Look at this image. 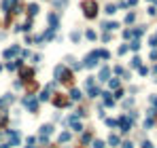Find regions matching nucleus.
<instances>
[{
    "mask_svg": "<svg viewBox=\"0 0 157 148\" xmlns=\"http://www.w3.org/2000/svg\"><path fill=\"white\" fill-rule=\"evenodd\" d=\"M53 76L58 78V83H66V85L72 83V72L64 64H58V66L53 68Z\"/></svg>",
    "mask_w": 157,
    "mask_h": 148,
    "instance_id": "obj_1",
    "label": "nucleus"
},
{
    "mask_svg": "<svg viewBox=\"0 0 157 148\" xmlns=\"http://www.w3.org/2000/svg\"><path fill=\"white\" fill-rule=\"evenodd\" d=\"M21 106H26L32 114H38V100H36V95H32V93L23 95V97H21Z\"/></svg>",
    "mask_w": 157,
    "mask_h": 148,
    "instance_id": "obj_2",
    "label": "nucleus"
},
{
    "mask_svg": "<svg viewBox=\"0 0 157 148\" xmlns=\"http://www.w3.org/2000/svg\"><path fill=\"white\" fill-rule=\"evenodd\" d=\"M83 15L87 17V19H94V17L98 15V4L94 2V0H89V2H83Z\"/></svg>",
    "mask_w": 157,
    "mask_h": 148,
    "instance_id": "obj_3",
    "label": "nucleus"
},
{
    "mask_svg": "<svg viewBox=\"0 0 157 148\" xmlns=\"http://www.w3.org/2000/svg\"><path fill=\"white\" fill-rule=\"evenodd\" d=\"M51 102H53V106H55V108H68V106H70L68 95H64V93H55Z\"/></svg>",
    "mask_w": 157,
    "mask_h": 148,
    "instance_id": "obj_4",
    "label": "nucleus"
},
{
    "mask_svg": "<svg viewBox=\"0 0 157 148\" xmlns=\"http://www.w3.org/2000/svg\"><path fill=\"white\" fill-rule=\"evenodd\" d=\"M6 135L11 137V142H9V144H11V148H13V146H21V133H19V131H15V129H9Z\"/></svg>",
    "mask_w": 157,
    "mask_h": 148,
    "instance_id": "obj_5",
    "label": "nucleus"
},
{
    "mask_svg": "<svg viewBox=\"0 0 157 148\" xmlns=\"http://www.w3.org/2000/svg\"><path fill=\"white\" fill-rule=\"evenodd\" d=\"M117 125H119V129H121V133H127V131H130V127H132V119L130 116H119Z\"/></svg>",
    "mask_w": 157,
    "mask_h": 148,
    "instance_id": "obj_6",
    "label": "nucleus"
},
{
    "mask_svg": "<svg viewBox=\"0 0 157 148\" xmlns=\"http://www.w3.org/2000/svg\"><path fill=\"white\" fill-rule=\"evenodd\" d=\"M98 59H100L98 51H91L89 55H85V66H87V68H96V66H98Z\"/></svg>",
    "mask_w": 157,
    "mask_h": 148,
    "instance_id": "obj_7",
    "label": "nucleus"
},
{
    "mask_svg": "<svg viewBox=\"0 0 157 148\" xmlns=\"http://www.w3.org/2000/svg\"><path fill=\"white\" fill-rule=\"evenodd\" d=\"M17 53H19V45H13V47H9V49L2 51V57H4V59H11V57H15Z\"/></svg>",
    "mask_w": 157,
    "mask_h": 148,
    "instance_id": "obj_8",
    "label": "nucleus"
},
{
    "mask_svg": "<svg viewBox=\"0 0 157 148\" xmlns=\"http://www.w3.org/2000/svg\"><path fill=\"white\" fill-rule=\"evenodd\" d=\"M47 21H49V28H53V30L60 28V17L55 15V13H49L47 15Z\"/></svg>",
    "mask_w": 157,
    "mask_h": 148,
    "instance_id": "obj_9",
    "label": "nucleus"
},
{
    "mask_svg": "<svg viewBox=\"0 0 157 148\" xmlns=\"http://www.w3.org/2000/svg\"><path fill=\"white\" fill-rule=\"evenodd\" d=\"M19 76L23 78V81H32V76H34V70H32V68H19Z\"/></svg>",
    "mask_w": 157,
    "mask_h": 148,
    "instance_id": "obj_10",
    "label": "nucleus"
},
{
    "mask_svg": "<svg viewBox=\"0 0 157 148\" xmlns=\"http://www.w3.org/2000/svg\"><path fill=\"white\" fill-rule=\"evenodd\" d=\"M53 129H55V127H53L51 123H45V125L40 127V135H45V137L51 135V133H53Z\"/></svg>",
    "mask_w": 157,
    "mask_h": 148,
    "instance_id": "obj_11",
    "label": "nucleus"
},
{
    "mask_svg": "<svg viewBox=\"0 0 157 148\" xmlns=\"http://www.w3.org/2000/svg\"><path fill=\"white\" fill-rule=\"evenodd\" d=\"M17 2H19V0H2V11H4V13H9V11H11V8H13Z\"/></svg>",
    "mask_w": 157,
    "mask_h": 148,
    "instance_id": "obj_12",
    "label": "nucleus"
},
{
    "mask_svg": "<svg viewBox=\"0 0 157 148\" xmlns=\"http://www.w3.org/2000/svg\"><path fill=\"white\" fill-rule=\"evenodd\" d=\"M38 11H40V6L36 4V2L28 4V15H30V17H36V15H38Z\"/></svg>",
    "mask_w": 157,
    "mask_h": 148,
    "instance_id": "obj_13",
    "label": "nucleus"
},
{
    "mask_svg": "<svg viewBox=\"0 0 157 148\" xmlns=\"http://www.w3.org/2000/svg\"><path fill=\"white\" fill-rule=\"evenodd\" d=\"M98 78H100V81H102V83H104V81H108V78H110V68H106V66H104L102 70H100Z\"/></svg>",
    "mask_w": 157,
    "mask_h": 148,
    "instance_id": "obj_14",
    "label": "nucleus"
},
{
    "mask_svg": "<svg viewBox=\"0 0 157 148\" xmlns=\"http://www.w3.org/2000/svg\"><path fill=\"white\" fill-rule=\"evenodd\" d=\"M83 97V93L79 91V89H70V93H68V100H72V102H79Z\"/></svg>",
    "mask_w": 157,
    "mask_h": 148,
    "instance_id": "obj_15",
    "label": "nucleus"
},
{
    "mask_svg": "<svg viewBox=\"0 0 157 148\" xmlns=\"http://www.w3.org/2000/svg\"><path fill=\"white\" fill-rule=\"evenodd\" d=\"M102 28H104L106 32H113V30L119 28V23H117V21H104V23H102Z\"/></svg>",
    "mask_w": 157,
    "mask_h": 148,
    "instance_id": "obj_16",
    "label": "nucleus"
},
{
    "mask_svg": "<svg viewBox=\"0 0 157 148\" xmlns=\"http://www.w3.org/2000/svg\"><path fill=\"white\" fill-rule=\"evenodd\" d=\"M70 137H72L70 131H62L60 137H58V142H60V144H66V142H70Z\"/></svg>",
    "mask_w": 157,
    "mask_h": 148,
    "instance_id": "obj_17",
    "label": "nucleus"
},
{
    "mask_svg": "<svg viewBox=\"0 0 157 148\" xmlns=\"http://www.w3.org/2000/svg\"><path fill=\"white\" fill-rule=\"evenodd\" d=\"M102 95H104V106H106V108H113V106H115V100L110 97V93L106 91V93H102Z\"/></svg>",
    "mask_w": 157,
    "mask_h": 148,
    "instance_id": "obj_18",
    "label": "nucleus"
},
{
    "mask_svg": "<svg viewBox=\"0 0 157 148\" xmlns=\"http://www.w3.org/2000/svg\"><path fill=\"white\" fill-rule=\"evenodd\" d=\"M66 62H68V66L75 68V70H79V68H81V64L77 62V57H72V55H68V57H66Z\"/></svg>",
    "mask_w": 157,
    "mask_h": 148,
    "instance_id": "obj_19",
    "label": "nucleus"
},
{
    "mask_svg": "<svg viewBox=\"0 0 157 148\" xmlns=\"http://www.w3.org/2000/svg\"><path fill=\"white\" fill-rule=\"evenodd\" d=\"M87 93H89V97H98L100 89H98V87H87Z\"/></svg>",
    "mask_w": 157,
    "mask_h": 148,
    "instance_id": "obj_20",
    "label": "nucleus"
},
{
    "mask_svg": "<svg viewBox=\"0 0 157 148\" xmlns=\"http://www.w3.org/2000/svg\"><path fill=\"white\" fill-rule=\"evenodd\" d=\"M127 47H130L132 51H138V49H140V38H134V40H132Z\"/></svg>",
    "mask_w": 157,
    "mask_h": 148,
    "instance_id": "obj_21",
    "label": "nucleus"
},
{
    "mask_svg": "<svg viewBox=\"0 0 157 148\" xmlns=\"http://www.w3.org/2000/svg\"><path fill=\"white\" fill-rule=\"evenodd\" d=\"M119 85H121L119 78H108V87H110V89H119Z\"/></svg>",
    "mask_w": 157,
    "mask_h": 148,
    "instance_id": "obj_22",
    "label": "nucleus"
},
{
    "mask_svg": "<svg viewBox=\"0 0 157 148\" xmlns=\"http://www.w3.org/2000/svg\"><path fill=\"white\" fill-rule=\"evenodd\" d=\"M104 13H106V15H115V13H117V6H115V4H106Z\"/></svg>",
    "mask_w": 157,
    "mask_h": 148,
    "instance_id": "obj_23",
    "label": "nucleus"
},
{
    "mask_svg": "<svg viewBox=\"0 0 157 148\" xmlns=\"http://www.w3.org/2000/svg\"><path fill=\"white\" fill-rule=\"evenodd\" d=\"M70 40H72V42H79V40H81V32H79V30L70 32Z\"/></svg>",
    "mask_w": 157,
    "mask_h": 148,
    "instance_id": "obj_24",
    "label": "nucleus"
},
{
    "mask_svg": "<svg viewBox=\"0 0 157 148\" xmlns=\"http://www.w3.org/2000/svg\"><path fill=\"white\" fill-rule=\"evenodd\" d=\"M66 4H68V0H53V6L55 8H64Z\"/></svg>",
    "mask_w": 157,
    "mask_h": 148,
    "instance_id": "obj_25",
    "label": "nucleus"
},
{
    "mask_svg": "<svg viewBox=\"0 0 157 148\" xmlns=\"http://www.w3.org/2000/svg\"><path fill=\"white\" fill-rule=\"evenodd\" d=\"M108 144H110V146H119V144H121V140H119L117 135H110V137H108Z\"/></svg>",
    "mask_w": 157,
    "mask_h": 148,
    "instance_id": "obj_26",
    "label": "nucleus"
},
{
    "mask_svg": "<svg viewBox=\"0 0 157 148\" xmlns=\"http://www.w3.org/2000/svg\"><path fill=\"white\" fill-rule=\"evenodd\" d=\"M140 64H142V62H140V57H138V55H136V57H132V62H130V66H132V68H140Z\"/></svg>",
    "mask_w": 157,
    "mask_h": 148,
    "instance_id": "obj_27",
    "label": "nucleus"
},
{
    "mask_svg": "<svg viewBox=\"0 0 157 148\" xmlns=\"http://www.w3.org/2000/svg\"><path fill=\"white\" fill-rule=\"evenodd\" d=\"M2 102H4V104H13V102H15V95H13V93H6Z\"/></svg>",
    "mask_w": 157,
    "mask_h": 148,
    "instance_id": "obj_28",
    "label": "nucleus"
},
{
    "mask_svg": "<svg viewBox=\"0 0 157 148\" xmlns=\"http://www.w3.org/2000/svg\"><path fill=\"white\" fill-rule=\"evenodd\" d=\"M127 51H130V47H127V45H121V47L117 49V53H119V55H125Z\"/></svg>",
    "mask_w": 157,
    "mask_h": 148,
    "instance_id": "obj_29",
    "label": "nucleus"
},
{
    "mask_svg": "<svg viewBox=\"0 0 157 148\" xmlns=\"http://www.w3.org/2000/svg\"><path fill=\"white\" fill-rule=\"evenodd\" d=\"M85 38H87V40H96V32H94V30H87V32H85Z\"/></svg>",
    "mask_w": 157,
    "mask_h": 148,
    "instance_id": "obj_30",
    "label": "nucleus"
},
{
    "mask_svg": "<svg viewBox=\"0 0 157 148\" xmlns=\"http://www.w3.org/2000/svg\"><path fill=\"white\" fill-rule=\"evenodd\" d=\"M134 19H136V13H127V17H125V23H134Z\"/></svg>",
    "mask_w": 157,
    "mask_h": 148,
    "instance_id": "obj_31",
    "label": "nucleus"
},
{
    "mask_svg": "<svg viewBox=\"0 0 157 148\" xmlns=\"http://www.w3.org/2000/svg\"><path fill=\"white\" fill-rule=\"evenodd\" d=\"M94 78H96V76H87V78H85V87H94Z\"/></svg>",
    "mask_w": 157,
    "mask_h": 148,
    "instance_id": "obj_32",
    "label": "nucleus"
},
{
    "mask_svg": "<svg viewBox=\"0 0 157 148\" xmlns=\"http://www.w3.org/2000/svg\"><path fill=\"white\" fill-rule=\"evenodd\" d=\"M151 127H153V119L149 116V119H146V121H144V129H151Z\"/></svg>",
    "mask_w": 157,
    "mask_h": 148,
    "instance_id": "obj_33",
    "label": "nucleus"
},
{
    "mask_svg": "<svg viewBox=\"0 0 157 148\" xmlns=\"http://www.w3.org/2000/svg\"><path fill=\"white\" fill-rule=\"evenodd\" d=\"M91 142V133H83V144H89Z\"/></svg>",
    "mask_w": 157,
    "mask_h": 148,
    "instance_id": "obj_34",
    "label": "nucleus"
},
{
    "mask_svg": "<svg viewBox=\"0 0 157 148\" xmlns=\"http://www.w3.org/2000/svg\"><path fill=\"white\" fill-rule=\"evenodd\" d=\"M121 148H134V144L130 140H125V142H121Z\"/></svg>",
    "mask_w": 157,
    "mask_h": 148,
    "instance_id": "obj_35",
    "label": "nucleus"
},
{
    "mask_svg": "<svg viewBox=\"0 0 157 148\" xmlns=\"http://www.w3.org/2000/svg\"><path fill=\"white\" fill-rule=\"evenodd\" d=\"M106 125L108 127H117V121L115 119H106Z\"/></svg>",
    "mask_w": 157,
    "mask_h": 148,
    "instance_id": "obj_36",
    "label": "nucleus"
},
{
    "mask_svg": "<svg viewBox=\"0 0 157 148\" xmlns=\"http://www.w3.org/2000/svg\"><path fill=\"white\" fill-rule=\"evenodd\" d=\"M26 142H28V146H34V144H36V137H34V135H30Z\"/></svg>",
    "mask_w": 157,
    "mask_h": 148,
    "instance_id": "obj_37",
    "label": "nucleus"
},
{
    "mask_svg": "<svg viewBox=\"0 0 157 148\" xmlns=\"http://www.w3.org/2000/svg\"><path fill=\"white\" fill-rule=\"evenodd\" d=\"M149 45H151V47H153V49H155V47H157V38H155V36H151V38H149Z\"/></svg>",
    "mask_w": 157,
    "mask_h": 148,
    "instance_id": "obj_38",
    "label": "nucleus"
},
{
    "mask_svg": "<svg viewBox=\"0 0 157 148\" xmlns=\"http://www.w3.org/2000/svg\"><path fill=\"white\" fill-rule=\"evenodd\" d=\"M94 148H104V142H102V140H96V142H94Z\"/></svg>",
    "mask_w": 157,
    "mask_h": 148,
    "instance_id": "obj_39",
    "label": "nucleus"
},
{
    "mask_svg": "<svg viewBox=\"0 0 157 148\" xmlns=\"http://www.w3.org/2000/svg\"><path fill=\"white\" fill-rule=\"evenodd\" d=\"M138 70H140V74H142V76H146V74H149V68H144V66H140Z\"/></svg>",
    "mask_w": 157,
    "mask_h": 148,
    "instance_id": "obj_40",
    "label": "nucleus"
},
{
    "mask_svg": "<svg viewBox=\"0 0 157 148\" xmlns=\"http://www.w3.org/2000/svg\"><path fill=\"white\" fill-rule=\"evenodd\" d=\"M132 36H134L132 30H125V32H123V38H132Z\"/></svg>",
    "mask_w": 157,
    "mask_h": 148,
    "instance_id": "obj_41",
    "label": "nucleus"
},
{
    "mask_svg": "<svg viewBox=\"0 0 157 148\" xmlns=\"http://www.w3.org/2000/svg\"><path fill=\"white\" fill-rule=\"evenodd\" d=\"M123 95H125V93H123V89H119V91L115 93V97H117V100H121V97H123Z\"/></svg>",
    "mask_w": 157,
    "mask_h": 148,
    "instance_id": "obj_42",
    "label": "nucleus"
},
{
    "mask_svg": "<svg viewBox=\"0 0 157 148\" xmlns=\"http://www.w3.org/2000/svg\"><path fill=\"white\" fill-rule=\"evenodd\" d=\"M132 104H134V97H127V100L123 102V106H132Z\"/></svg>",
    "mask_w": 157,
    "mask_h": 148,
    "instance_id": "obj_43",
    "label": "nucleus"
},
{
    "mask_svg": "<svg viewBox=\"0 0 157 148\" xmlns=\"http://www.w3.org/2000/svg\"><path fill=\"white\" fill-rule=\"evenodd\" d=\"M142 148H153V144H151L149 140H144V142H142Z\"/></svg>",
    "mask_w": 157,
    "mask_h": 148,
    "instance_id": "obj_44",
    "label": "nucleus"
},
{
    "mask_svg": "<svg viewBox=\"0 0 157 148\" xmlns=\"http://www.w3.org/2000/svg\"><path fill=\"white\" fill-rule=\"evenodd\" d=\"M40 59H43V55H34V57H32V62H34V64H38Z\"/></svg>",
    "mask_w": 157,
    "mask_h": 148,
    "instance_id": "obj_45",
    "label": "nucleus"
},
{
    "mask_svg": "<svg viewBox=\"0 0 157 148\" xmlns=\"http://www.w3.org/2000/svg\"><path fill=\"white\" fill-rule=\"evenodd\" d=\"M115 74H123V68L121 66H115Z\"/></svg>",
    "mask_w": 157,
    "mask_h": 148,
    "instance_id": "obj_46",
    "label": "nucleus"
},
{
    "mask_svg": "<svg viewBox=\"0 0 157 148\" xmlns=\"http://www.w3.org/2000/svg\"><path fill=\"white\" fill-rule=\"evenodd\" d=\"M13 89H21V81H15L13 83Z\"/></svg>",
    "mask_w": 157,
    "mask_h": 148,
    "instance_id": "obj_47",
    "label": "nucleus"
},
{
    "mask_svg": "<svg viewBox=\"0 0 157 148\" xmlns=\"http://www.w3.org/2000/svg\"><path fill=\"white\" fill-rule=\"evenodd\" d=\"M102 40H104V42H108V40H110V34H108V32H106V34H102Z\"/></svg>",
    "mask_w": 157,
    "mask_h": 148,
    "instance_id": "obj_48",
    "label": "nucleus"
},
{
    "mask_svg": "<svg viewBox=\"0 0 157 148\" xmlns=\"http://www.w3.org/2000/svg\"><path fill=\"white\" fill-rule=\"evenodd\" d=\"M151 59H153V62H155V59H157V51H155V49L151 51Z\"/></svg>",
    "mask_w": 157,
    "mask_h": 148,
    "instance_id": "obj_49",
    "label": "nucleus"
},
{
    "mask_svg": "<svg viewBox=\"0 0 157 148\" xmlns=\"http://www.w3.org/2000/svg\"><path fill=\"white\" fill-rule=\"evenodd\" d=\"M136 2H138V0H127V6H134Z\"/></svg>",
    "mask_w": 157,
    "mask_h": 148,
    "instance_id": "obj_50",
    "label": "nucleus"
},
{
    "mask_svg": "<svg viewBox=\"0 0 157 148\" xmlns=\"http://www.w3.org/2000/svg\"><path fill=\"white\" fill-rule=\"evenodd\" d=\"M0 148H11V144H0Z\"/></svg>",
    "mask_w": 157,
    "mask_h": 148,
    "instance_id": "obj_51",
    "label": "nucleus"
},
{
    "mask_svg": "<svg viewBox=\"0 0 157 148\" xmlns=\"http://www.w3.org/2000/svg\"><path fill=\"white\" fill-rule=\"evenodd\" d=\"M2 104H4V102H2V97H0V106H2Z\"/></svg>",
    "mask_w": 157,
    "mask_h": 148,
    "instance_id": "obj_52",
    "label": "nucleus"
},
{
    "mask_svg": "<svg viewBox=\"0 0 157 148\" xmlns=\"http://www.w3.org/2000/svg\"><path fill=\"white\" fill-rule=\"evenodd\" d=\"M0 72H2V64H0Z\"/></svg>",
    "mask_w": 157,
    "mask_h": 148,
    "instance_id": "obj_53",
    "label": "nucleus"
},
{
    "mask_svg": "<svg viewBox=\"0 0 157 148\" xmlns=\"http://www.w3.org/2000/svg\"><path fill=\"white\" fill-rule=\"evenodd\" d=\"M26 148H34V146H26Z\"/></svg>",
    "mask_w": 157,
    "mask_h": 148,
    "instance_id": "obj_54",
    "label": "nucleus"
},
{
    "mask_svg": "<svg viewBox=\"0 0 157 148\" xmlns=\"http://www.w3.org/2000/svg\"><path fill=\"white\" fill-rule=\"evenodd\" d=\"M155 38H157V36H155Z\"/></svg>",
    "mask_w": 157,
    "mask_h": 148,
    "instance_id": "obj_55",
    "label": "nucleus"
}]
</instances>
